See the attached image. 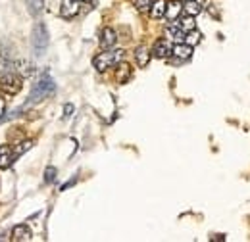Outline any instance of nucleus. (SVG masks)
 I'll use <instances>...</instances> for the list:
<instances>
[{"label":"nucleus","mask_w":250,"mask_h":242,"mask_svg":"<svg viewBox=\"0 0 250 242\" xmlns=\"http://www.w3.org/2000/svg\"><path fill=\"white\" fill-rule=\"evenodd\" d=\"M27 8L31 16H39L44 8V0H27Z\"/></svg>","instance_id":"17"},{"label":"nucleus","mask_w":250,"mask_h":242,"mask_svg":"<svg viewBox=\"0 0 250 242\" xmlns=\"http://www.w3.org/2000/svg\"><path fill=\"white\" fill-rule=\"evenodd\" d=\"M185 42H188L190 46H192L194 42H200V33H198V31H194V29L188 31L187 37H185Z\"/></svg>","instance_id":"21"},{"label":"nucleus","mask_w":250,"mask_h":242,"mask_svg":"<svg viewBox=\"0 0 250 242\" xmlns=\"http://www.w3.org/2000/svg\"><path fill=\"white\" fill-rule=\"evenodd\" d=\"M116 42H118L116 31L112 29V27H104L102 33H100V46H102L104 50H110V48H114Z\"/></svg>","instance_id":"7"},{"label":"nucleus","mask_w":250,"mask_h":242,"mask_svg":"<svg viewBox=\"0 0 250 242\" xmlns=\"http://www.w3.org/2000/svg\"><path fill=\"white\" fill-rule=\"evenodd\" d=\"M131 75H133L131 65L125 63V61H120V63H118V69H116V81L124 85V83H127V81L131 79Z\"/></svg>","instance_id":"11"},{"label":"nucleus","mask_w":250,"mask_h":242,"mask_svg":"<svg viewBox=\"0 0 250 242\" xmlns=\"http://www.w3.org/2000/svg\"><path fill=\"white\" fill-rule=\"evenodd\" d=\"M171 54L179 61H185L192 56V46H190L188 42H177V44L171 48Z\"/></svg>","instance_id":"8"},{"label":"nucleus","mask_w":250,"mask_h":242,"mask_svg":"<svg viewBox=\"0 0 250 242\" xmlns=\"http://www.w3.org/2000/svg\"><path fill=\"white\" fill-rule=\"evenodd\" d=\"M177 25L181 27V29L185 31V33H188V31H192L194 27H196V23H194V16H185V18H181L179 21H177Z\"/></svg>","instance_id":"16"},{"label":"nucleus","mask_w":250,"mask_h":242,"mask_svg":"<svg viewBox=\"0 0 250 242\" xmlns=\"http://www.w3.org/2000/svg\"><path fill=\"white\" fill-rule=\"evenodd\" d=\"M135 6H137L139 12H150V8H152V0H137Z\"/></svg>","instance_id":"20"},{"label":"nucleus","mask_w":250,"mask_h":242,"mask_svg":"<svg viewBox=\"0 0 250 242\" xmlns=\"http://www.w3.org/2000/svg\"><path fill=\"white\" fill-rule=\"evenodd\" d=\"M33 146V141H25V142H20L18 146H16V150H14V154H16V158L18 156H21L23 152H27L29 148Z\"/></svg>","instance_id":"19"},{"label":"nucleus","mask_w":250,"mask_h":242,"mask_svg":"<svg viewBox=\"0 0 250 242\" xmlns=\"http://www.w3.org/2000/svg\"><path fill=\"white\" fill-rule=\"evenodd\" d=\"M181 10H183L181 2H179V0H171V2L166 4V16H164V18H167L169 21H175V20L181 16Z\"/></svg>","instance_id":"10"},{"label":"nucleus","mask_w":250,"mask_h":242,"mask_svg":"<svg viewBox=\"0 0 250 242\" xmlns=\"http://www.w3.org/2000/svg\"><path fill=\"white\" fill-rule=\"evenodd\" d=\"M169 54H171L169 42L166 39H158L156 42H154V46H152V56L158 58V60H166Z\"/></svg>","instance_id":"6"},{"label":"nucleus","mask_w":250,"mask_h":242,"mask_svg":"<svg viewBox=\"0 0 250 242\" xmlns=\"http://www.w3.org/2000/svg\"><path fill=\"white\" fill-rule=\"evenodd\" d=\"M56 167H46V171H44V181L46 182H52L56 179Z\"/></svg>","instance_id":"22"},{"label":"nucleus","mask_w":250,"mask_h":242,"mask_svg":"<svg viewBox=\"0 0 250 242\" xmlns=\"http://www.w3.org/2000/svg\"><path fill=\"white\" fill-rule=\"evenodd\" d=\"M166 33H167V35H169V39H173L175 42H185V37H187V33L181 29L177 23H171V25H167Z\"/></svg>","instance_id":"14"},{"label":"nucleus","mask_w":250,"mask_h":242,"mask_svg":"<svg viewBox=\"0 0 250 242\" xmlns=\"http://www.w3.org/2000/svg\"><path fill=\"white\" fill-rule=\"evenodd\" d=\"M185 2H188V0H185Z\"/></svg>","instance_id":"25"},{"label":"nucleus","mask_w":250,"mask_h":242,"mask_svg":"<svg viewBox=\"0 0 250 242\" xmlns=\"http://www.w3.org/2000/svg\"><path fill=\"white\" fill-rule=\"evenodd\" d=\"M23 83H21V77L16 75V73H6L2 79H0V89L6 96H14L21 91Z\"/></svg>","instance_id":"4"},{"label":"nucleus","mask_w":250,"mask_h":242,"mask_svg":"<svg viewBox=\"0 0 250 242\" xmlns=\"http://www.w3.org/2000/svg\"><path fill=\"white\" fill-rule=\"evenodd\" d=\"M183 10H185V14H188V16H198L202 12V6L198 2H194V0H188L187 4L183 6Z\"/></svg>","instance_id":"18"},{"label":"nucleus","mask_w":250,"mask_h":242,"mask_svg":"<svg viewBox=\"0 0 250 242\" xmlns=\"http://www.w3.org/2000/svg\"><path fill=\"white\" fill-rule=\"evenodd\" d=\"M48 42H50V37H48V29L42 21H39L33 29V50H35V56H44L46 48H48Z\"/></svg>","instance_id":"2"},{"label":"nucleus","mask_w":250,"mask_h":242,"mask_svg":"<svg viewBox=\"0 0 250 242\" xmlns=\"http://www.w3.org/2000/svg\"><path fill=\"white\" fill-rule=\"evenodd\" d=\"M150 16H152L154 20H160V18H164V16H166V2H164V0H156V2H152Z\"/></svg>","instance_id":"15"},{"label":"nucleus","mask_w":250,"mask_h":242,"mask_svg":"<svg viewBox=\"0 0 250 242\" xmlns=\"http://www.w3.org/2000/svg\"><path fill=\"white\" fill-rule=\"evenodd\" d=\"M125 58V52L124 50H112V52H100L96 58L93 60V65L96 67V71H106L114 65H118L120 61Z\"/></svg>","instance_id":"3"},{"label":"nucleus","mask_w":250,"mask_h":242,"mask_svg":"<svg viewBox=\"0 0 250 242\" xmlns=\"http://www.w3.org/2000/svg\"><path fill=\"white\" fill-rule=\"evenodd\" d=\"M16 160V154L10 146H0V169H6L14 163Z\"/></svg>","instance_id":"12"},{"label":"nucleus","mask_w":250,"mask_h":242,"mask_svg":"<svg viewBox=\"0 0 250 242\" xmlns=\"http://www.w3.org/2000/svg\"><path fill=\"white\" fill-rule=\"evenodd\" d=\"M31 239H33V235L27 225H16V227L12 229V241L14 242H27V241H31Z\"/></svg>","instance_id":"9"},{"label":"nucleus","mask_w":250,"mask_h":242,"mask_svg":"<svg viewBox=\"0 0 250 242\" xmlns=\"http://www.w3.org/2000/svg\"><path fill=\"white\" fill-rule=\"evenodd\" d=\"M71 114H73V106L71 104H65L63 106V118H69Z\"/></svg>","instance_id":"23"},{"label":"nucleus","mask_w":250,"mask_h":242,"mask_svg":"<svg viewBox=\"0 0 250 242\" xmlns=\"http://www.w3.org/2000/svg\"><path fill=\"white\" fill-rule=\"evenodd\" d=\"M81 2H94V0H81Z\"/></svg>","instance_id":"24"},{"label":"nucleus","mask_w":250,"mask_h":242,"mask_svg":"<svg viewBox=\"0 0 250 242\" xmlns=\"http://www.w3.org/2000/svg\"><path fill=\"white\" fill-rule=\"evenodd\" d=\"M150 56H152V52H150L146 46H139V48L135 50V60L139 63V67H146L148 61H150Z\"/></svg>","instance_id":"13"},{"label":"nucleus","mask_w":250,"mask_h":242,"mask_svg":"<svg viewBox=\"0 0 250 242\" xmlns=\"http://www.w3.org/2000/svg\"><path fill=\"white\" fill-rule=\"evenodd\" d=\"M56 91V85H54V79L48 75V73H44L37 83H35V87H33L31 91V96H29V102H41V100H44L46 96H50L52 92Z\"/></svg>","instance_id":"1"},{"label":"nucleus","mask_w":250,"mask_h":242,"mask_svg":"<svg viewBox=\"0 0 250 242\" xmlns=\"http://www.w3.org/2000/svg\"><path fill=\"white\" fill-rule=\"evenodd\" d=\"M79 10H81V0H63L60 14L65 20H71V18H75L79 14Z\"/></svg>","instance_id":"5"}]
</instances>
